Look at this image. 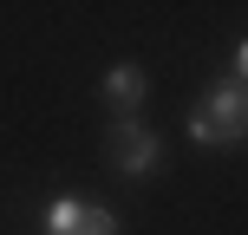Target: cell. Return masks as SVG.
Here are the masks:
<instances>
[{
	"mask_svg": "<svg viewBox=\"0 0 248 235\" xmlns=\"http://www.w3.org/2000/svg\"><path fill=\"white\" fill-rule=\"evenodd\" d=\"M189 144H202V150L248 144V85L242 78H216L202 92V105L189 111Z\"/></svg>",
	"mask_w": 248,
	"mask_h": 235,
	"instance_id": "obj_1",
	"label": "cell"
},
{
	"mask_svg": "<svg viewBox=\"0 0 248 235\" xmlns=\"http://www.w3.org/2000/svg\"><path fill=\"white\" fill-rule=\"evenodd\" d=\"M105 150H111L118 176H150L163 163V137L150 131L144 118H111V131H105Z\"/></svg>",
	"mask_w": 248,
	"mask_h": 235,
	"instance_id": "obj_2",
	"label": "cell"
},
{
	"mask_svg": "<svg viewBox=\"0 0 248 235\" xmlns=\"http://www.w3.org/2000/svg\"><path fill=\"white\" fill-rule=\"evenodd\" d=\"M144 65H131V59H118L111 72H105V105H111V118H137L144 111Z\"/></svg>",
	"mask_w": 248,
	"mask_h": 235,
	"instance_id": "obj_3",
	"label": "cell"
},
{
	"mask_svg": "<svg viewBox=\"0 0 248 235\" xmlns=\"http://www.w3.org/2000/svg\"><path fill=\"white\" fill-rule=\"evenodd\" d=\"M72 235H118V216L105 209V203H85V216H78Z\"/></svg>",
	"mask_w": 248,
	"mask_h": 235,
	"instance_id": "obj_4",
	"label": "cell"
},
{
	"mask_svg": "<svg viewBox=\"0 0 248 235\" xmlns=\"http://www.w3.org/2000/svg\"><path fill=\"white\" fill-rule=\"evenodd\" d=\"M229 78H242V85H248V39L235 46V72H229Z\"/></svg>",
	"mask_w": 248,
	"mask_h": 235,
	"instance_id": "obj_5",
	"label": "cell"
}]
</instances>
